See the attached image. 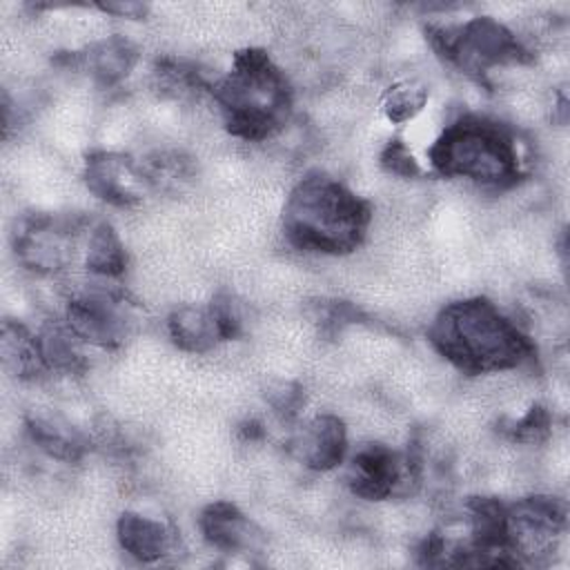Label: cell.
<instances>
[{"label":"cell","instance_id":"6da1fadb","mask_svg":"<svg viewBox=\"0 0 570 570\" xmlns=\"http://www.w3.org/2000/svg\"><path fill=\"white\" fill-rule=\"evenodd\" d=\"M428 338L445 361L468 374L510 370L534 356L532 341L488 298L445 305Z\"/></svg>","mask_w":570,"mask_h":570},{"label":"cell","instance_id":"7a4b0ae2","mask_svg":"<svg viewBox=\"0 0 570 570\" xmlns=\"http://www.w3.org/2000/svg\"><path fill=\"white\" fill-rule=\"evenodd\" d=\"M372 220L370 203L336 178L305 176L287 196L283 232L303 252L347 254L356 249Z\"/></svg>","mask_w":570,"mask_h":570},{"label":"cell","instance_id":"3957f363","mask_svg":"<svg viewBox=\"0 0 570 570\" xmlns=\"http://www.w3.org/2000/svg\"><path fill=\"white\" fill-rule=\"evenodd\" d=\"M214 98L227 129L252 142L276 134L292 111L289 82L263 49L238 51Z\"/></svg>","mask_w":570,"mask_h":570},{"label":"cell","instance_id":"277c9868","mask_svg":"<svg viewBox=\"0 0 570 570\" xmlns=\"http://www.w3.org/2000/svg\"><path fill=\"white\" fill-rule=\"evenodd\" d=\"M436 174L485 187H510L521 178L514 134L490 118L463 116L450 122L428 151Z\"/></svg>","mask_w":570,"mask_h":570},{"label":"cell","instance_id":"5b68a950","mask_svg":"<svg viewBox=\"0 0 570 570\" xmlns=\"http://www.w3.org/2000/svg\"><path fill=\"white\" fill-rule=\"evenodd\" d=\"M430 40L445 60L479 80L492 67L530 60L521 40L492 18H472L456 29H430Z\"/></svg>","mask_w":570,"mask_h":570},{"label":"cell","instance_id":"8992f818","mask_svg":"<svg viewBox=\"0 0 570 570\" xmlns=\"http://www.w3.org/2000/svg\"><path fill=\"white\" fill-rule=\"evenodd\" d=\"M419 479V461L401 456L385 445L363 448L350 465L347 483L352 492L367 501H381L405 492Z\"/></svg>","mask_w":570,"mask_h":570},{"label":"cell","instance_id":"52a82bcc","mask_svg":"<svg viewBox=\"0 0 570 570\" xmlns=\"http://www.w3.org/2000/svg\"><path fill=\"white\" fill-rule=\"evenodd\" d=\"M85 180L98 198L120 207L138 203L151 183L131 158L107 151L87 158Z\"/></svg>","mask_w":570,"mask_h":570},{"label":"cell","instance_id":"ba28073f","mask_svg":"<svg viewBox=\"0 0 570 570\" xmlns=\"http://www.w3.org/2000/svg\"><path fill=\"white\" fill-rule=\"evenodd\" d=\"M67 327L87 343L116 347L125 338V316L105 294H85L67 303Z\"/></svg>","mask_w":570,"mask_h":570},{"label":"cell","instance_id":"9c48e42d","mask_svg":"<svg viewBox=\"0 0 570 570\" xmlns=\"http://www.w3.org/2000/svg\"><path fill=\"white\" fill-rule=\"evenodd\" d=\"M69 227L51 216H33L16 232L18 258L36 272H56L69 256Z\"/></svg>","mask_w":570,"mask_h":570},{"label":"cell","instance_id":"30bf717a","mask_svg":"<svg viewBox=\"0 0 570 570\" xmlns=\"http://www.w3.org/2000/svg\"><path fill=\"white\" fill-rule=\"evenodd\" d=\"M347 450L345 425L338 416L323 414L312 419L294 439L296 456L312 470H332Z\"/></svg>","mask_w":570,"mask_h":570},{"label":"cell","instance_id":"8fae6325","mask_svg":"<svg viewBox=\"0 0 570 570\" xmlns=\"http://www.w3.org/2000/svg\"><path fill=\"white\" fill-rule=\"evenodd\" d=\"M198 528L209 546L225 552L247 550L258 539L254 523L229 501L207 505L198 517Z\"/></svg>","mask_w":570,"mask_h":570},{"label":"cell","instance_id":"7c38bea8","mask_svg":"<svg viewBox=\"0 0 570 570\" xmlns=\"http://www.w3.org/2000/svg\"><path fill=\"white\" fill-rule=\"evenodd\" d=\"M116 532H118L120 548L134 559L145 563L167 554L171 543L169 530L160 521L151 517H142L138 512H122L118 519Z\"/></svg>","mask_w":570,"mask_h":570},{"label":"cell","instance_id":"4fadbf2b","mask_svg":"<svg viewBox=\"0 0 570 570\" xmlns=\"http://www.w3.org/2000/svg\"><path fill=\"white\" fill-rule=\"evenodd\" d=\"M167 327L174 343L187 352H205L220 341L209 307H178L169 316Z\"/></svg>","mask_w":570,"mask_h":570},{"label":"cell","instance_id":"5bb4252c","mask_svg":"<svg viewBox=\"0 0 570 570\" xmlns=\"http://www.w3.org/2000/svg\"><path fill=\"white\" fill-rule=\"evenodd\" d=\"M85 65L89 67L91 76L105 85L111 87L118 80H122L129 69L136 62V49L127 38H107L102 42H98L96 47L89 49V53L82 56Z\"/></svg>","mask_w":570,"mask_h":570},{"label":"cell","instance_id":"9a60e30c","mask_svg":"<svg viewBox=\"0 0 570 570\" xmlns=\"http://www.w3.org/2000/svg\"><path fill=\"white\" fill-rule=\"evenodd\" d=\"M85 267L100 278H118L127 267V254L120 236L109 223H98L87 240Z\"/></svg>","mask_w":570,"mask_h":570},{"label":"cell","instance_id":"2e32d148","mask_svg":"<svg viewBox=\"0 0 570 570\" xmlns=\"http://www.w3.org/2000/svg\"><path fill=\"white\" fill-rule=\"evenodd\" d=\"M27 430H29L31 439L38 443V448L45 450L53 459L71 463V461L80 459V454L85 450L82 441L73 432H69V430H65V428H60L51 421L31 419L27 423Z\"/></svg>","mask_w":570,"mask_h":570},{"label":"cell","instance_id":"e0dca14e","mask_svg":"<svg viewBox=\"0 0 570 570\" xmlns=\"http://www.w3.org/2000/svg\"><path fill=\"white\" fill-rule=\"evenodd\" d=\"M425 89L419 85H399L394 87L387 98H385V114L390 120L394 122H403L407 118H412L423 105H425Z\"/></svg>","mask_w":570,"mask_h":570},{"label":"cell","instance_id":"ac0fdd59","mask_svg":"<svg viewBox=\"0 0 570 570\" xmlns=\"http://www.w3.org/2000/svg\"><path fill=\"white\" fill-rule=\"evenodd\" d=\"M209 312L214 316L220 341H232L240 334L243 321H240V314H238V309H236V305L229 296H218L216 301H212Z\"/></svg>","mask_w":570,"mask_h":570},{"label":"cell","instance_id":"d6986e66","mask_svg":"<svg viewBox=\"0 0 570 570\" xmlns=\"http://www.w3.org/2000/svg\"><path fill=\"white\" fill-rule=\"evenodd\" d=\"M548 414L541 407H532L525 416L508 423V434L517 441H537L541 434L548 432Z\"/></svg>","mask_w":570,"mask_h":570},{"label":"cell","instance_id":"ffe728a7","mask_svg":"<svg viewBox=\"0 0 570 570\" xmlns=\"http://www.w3.org/2000/svg\"><path fill=\"white\" fill-rule=\"evenodd\" d=\"M381 160L392 174H399V176H410L412 178L421 171L414 156L407 151V147L401 140H392L385 147V151L381 154Z\"/></svg>","mask_w":570,"mask_h":570},{"label":"cell","instance_id":"44dd1931","mask_svg":"<svg viewBox=\"0 0 570 570\" xmlns=\"http://www.w3.org/2000/svg\"><path fill=\"white\" fill-rule=\"evenodd\" d=\"M102 11L120 16V18H142L147 13V4L140 2H107V4H98Z\"/></svg>","mask_w":570,"mask_h":570}]
</instances>
